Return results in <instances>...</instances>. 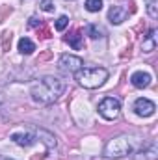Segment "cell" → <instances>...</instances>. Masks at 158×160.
I'll return each mask as SVG.
<instances>
[{"label": "cell", "instance_id": "cell-1", "mask_svg": "<svg viewBox=\"0 0 158 160\" xmlns=\"http://www.w3.org/2000/svg\"><path fill=\"white\" fill-rule=\"evenodd\" d=\"M65 91V82L56 77H43L32 84L30 95L37 104H52Z\"/></svg>", "mask_w": 158, "mask_h": 160}, {"label": "cell", "instance_id": "cell-2", "mask_svg": "<svg viewBox=\"0 0 158 160\" xmlns=\"http://www.w3.org/2000/svg\"><path fill=\"white\" fill-rule=\"evenodd\" d=\"M75 78L82 88L86 89H95L101 88L106 78H108V71L104 67H82L75 73Z\"/></svg>", "mask_w": 158, "mask_h": 160}, {"label": "cell", "instance_id": "cell-3", "mask_svg": "<svg viewBox=\"0 0 158 160\" xmlns=\"http://www.w3.org/2000/svg\"><path fill=\"white\" fill-rule=\"evenodd\" d=\"M132 142L126 138V136H117L114 140H110L104 147V155L108 158H121V157H126L132 153Z\"/></svg>", "mask_w": 158, "mask_h": 160}, {"label": "cell", "instance_id": "cell-4", "mask_svg": "<svg viewBox=\"0 0 158 160\" xmlns=\"http://www.w3.org/2000/svg\"><path fill=\"white\" fill-rule=\"evenodd\" d=\"M119 110H121V102L116 97H104L101 102H99V114L108 121H114L119 116Z\"/></svg>", "mask_w": 158, "mask_h": 160}, {"label": "cell", "instance_id": "cell-5", "mask_svg": "<svg viewBox=\"0 0 158 160\" xmlns=\"http://www.w3.org/2000/svg\"><path fill=\"white\" fill-rule=\"evenodd\" d=\"M60 69L62 71H67V73H77L78 69H82V65H84V62H82V58L78 56H73V54H62L60 56Z\"/></svg>", "mask_w": 158, "mask_h": 160}, {"label": "cell", "instance_id": "cell-6", "mask_svg": "<svg viewBox=\"0 0 158 160\" xmlns=\"http://www.w3.org/2000/svg\"><path fill=\"white\" fill-rule=\"evenodd\" d=\"M155 110H156L155 102L149 101V99H145V97H140V99H136V102H134V112H136L140 118H151V116L155 114Z\"/></svg>", "mask_w": 158, "mask_h": 160}, {"label": "cell", "instance_id": "cell-7", "mask_svg": "<svg viewBox=\"0 0 158 160\" xmlns=\"http://www.w3.org/2000/svg\"><path fill=\"white\" fill-rule=\"evenodd\" d=\"M11 142H15L21 147H30L36 142V134H32L30 130H17L11 134Z\"/></svg>", "mask_w": 158, "mask_h": 160}, {"label": "cell", "instance_id": "cell-8", "mask_svg": "<svg viewBox=\"0 0 158 160\" xmlns=\"http://www.w3.org/2000/svg\"><path fill=\"white\" fill-rule=\"evenodd\" d=\"M126 17H128V9L123 6H112L108 11V21L112 24H121L123 21H126Z\"/></svg>", "mask_w": 158, "mask_h": 160}, {"label": "cell", "instance_id": "cell-9", "mask_svg": "<svg viewBox=\"0 0 158 160\" xmlns=\"http://www.w3.org/2000/svg\"><path fill=\"white\" fill-rule=\"evenodd\" d=\"M151 75L149 73H143V71H136L132 77H130V82H132V86L134 88H138V89H143V88H149L151 86Z\"/></svg>", "mask_w": 158, "mask_h": 160}, {"label": "cell", "instance_id": "cell-10", "mask_svg": "<svg viewBox=\"0 0 158 160\" xmlns=\"http://www.w3.org/2000/svg\"><path fill=\"white\" fill-rule=\"evenodd\" d=\"M65 41H67L75 50H82V48H84V36H82V32H80V30L71 32V34L65 38Z\"/></svg>", "mask_w": 158, "mask_h": 160}, {"label": "cell", "instance_id": "cell-11", "mask_svg": "<svg viewBox=\"0 0 158 160\" xmlns=\"http://www.w3.org/2000/svg\"><path fill=\"white\" fill-rule=\"evenodd\" d=\"M36 136L39 138L41 142L48 147V149H52V147H56V138H54V134H50V132H47L45 128H39V130H36Z\"/></svg>", "mask_w": 158, "mask_h": 160}, {"label": "cell", "instance_id": "cell-12", "mask_svg": "<svg viewBox=\"0 0 158 160\" xmlns=\"http://www.w3.org/2000/svg\"><path fill=\"white\" fill-rule=\"evenodd\" d=\"M143 52H153L156 48V30H151L149 36L143 39V45H141Z\"/></svg>", "mask_w": 158, "mask_h": 160}, {"label": "cell", "instance_id": "cell-13", "mask_svg": "<svg viewBox=\"0 0 158 160\" xmlns=\"http://www.w3.org/2000/svg\"><path fill=\"white\" fill-rule=\"evenodd\" d=\"M36 50V45H34V41L28 39V38H21L19 39V52L21 54H32Z\"/></svg>", "mask_w": 158, "mask_h": 160}, {"label": "cell", "instance_id": "cell-14", "mask_svg": "<svg viewBox=\"0 0 158 160\" xmlns=\"http://www.w3.org/2000/svg\"><path fill=\"white\" fill-rule=\"evenodd\" d=\"M86 34H87L91 39H97V38H102V36H104V30H102L99 24H87V26H86Z\"/></svg>", "mask_w": 158, "mask_h": 160}, {"label": "cell", "instance_id": "cell-15", "mask_svg": "<svg viewBox=\"0 0 158 160\" xmlns=\"http://www.w3.org/2000/svg\"><path fill=\"white\" fill-rule=\"evenodd\" d=\"M145 6H147V13L151 19H156L158 17V0H145Z\"/></svg>", "mask_w": 158, "mask_h": 160}, {"label": "cell", "instance_id": "cell-16", "mask_svg": "<svg viewBox=\"0 0 158 160\" xmlns=\"http://www.w3.org/2000/svg\"><path fill=\"white\" fill-rule=\"evenodd\" d=\"M86 9L91 13H97L102 9V0H86Z\"/></svg>", "mask_w": 158, "mask_h": 160}, {"label": "cell", "instance_id": "cell-17", "mask_svg": "<svg viewBox=\"0 0 158 160\" xmlns=\"http://www.w3.org/2000/svg\"><path fill=\"white\" fill-rule=\"evenodd\" d=\"M11 38H13L11 32H4V34H2V48H4V50H9V47H11Z\"/></svg>", "mask_w": 158, "mask_h": 160}, {"label": "cell", "instance_id": "cell-18", "mask_svg": "<svg viewBox=\"0 0 158 160\" xmlns=\"http://www.w3.org/2000/svg\"><path fill=\"white\" fill-rule=\"evenodd\" d=\"M67 24H69V19L65 17V15H62V17H58V21H56V30H65L67 28Z\"/></svg>", "mask_w": 158, "mask_h": 160}, {"label": "cell", "instance_id": "cell-19", "mask_svg": "<svg viewBox=\"0 0 158 160\" xmlns=\"http://www.w3.org/2000/svg\"><path fill=\"white\" fill-rule=\"evenodd\" d=\"M37 36H39L41 39H48V38H50V30H48V26L41 24L39 28H37Z\"/></svg>", "mask_w": 158, "mask_h": 160}, {"label": "cell", "instance_id": "cell-20", "mask_svg": "<svg viewBox=\"0 0 158 160\" xmlns=\"http://www.w3.org/2000/svg\"><path fill=\"white\" fill-rule=\"evenodd\" d=\"M39 8L43 9V11H48V13L54 11V0H43V2L39 4Z\"/></svg>", "mask_w": 158, "mask_h": 160}, {"label": "cell", "instance_id": "cell-21", "mask_svg": "<svg viewBox=\"0 0 158 160\" xmlns=\"http://www.w3.org/2000/svg\"><path fill=\"white\" fill-rule=\"evenodd\" d=\"M50 58H52V50H43L39 56H37V63H43V62H47Z\"/></svg>", "mask_w": 158, "mask_h": 160}, {"label": "cell", "instance_id": "cell-22", "mask_svg": "<svg viewBox=\"0 0 158 160\" xmlns=\"http://www.w3.org/2000/svg\"><path fill=\"white\" fill-rule=\"evenodd\" d=\"M41 24H43V22H41V19H37V17H32V19H30V22H28V26H30V28H34V26H41Z\"/></svg>", "mask_w": 158, "mask_h": 160}, {"label": "cell", "instance_id": "cell-23", "mask_svg": "<svg viewBox=\"0 0 158 160\" xmlns=\"http://www.w3.org/2000/svg\"><path fill=\"white\" fill-rule=\"evenodd\" d=\"M11 11H13V9H11L9 6H6V8L2 9V13H0V22H4V17H6L7 13H11Z\"/></svg>", "mask_w": 158, "mask_h": 160}, {"label": "cell", "instance_id": "cell-24", "mask_svg": "<svg viewBox=\"0 0 158 160\" xmlns=\"http://www.w3.org/2000/svg\"><path fill=\"white\" fill-rule=\"evenodd\" d=\"M30 160H45V155H34Z\"/></svg>", "mask_w": 158, "mask_h": 160}, {"label": "cell", "instance_id": "cell-25", "mask_svg": "<svg viewBox=\"0 0 158 160\" xmlns=\"http://www.w3.org/2000/svg\"><path fill=\"white\" fill-rule=\"evenodd\" d=\"M2 101H4V97H2V93H0V104H2Z\"/></svg>", "mask_w": 158, "mask_h": 160}, {"label": "cell", "instance_id": "cell-26", "mask_svg": "<svg viewBox=\"0 0 158 160\" xmlns=\"http://www.w3.org/2000/svg\"><path fill=\"white\" fill-rule=\"evenodd\" d=\"M0 160H11V158H6V157H0Z\"/></svg>", "mask_w": 158, "mask_h": 160}]
</instances>
